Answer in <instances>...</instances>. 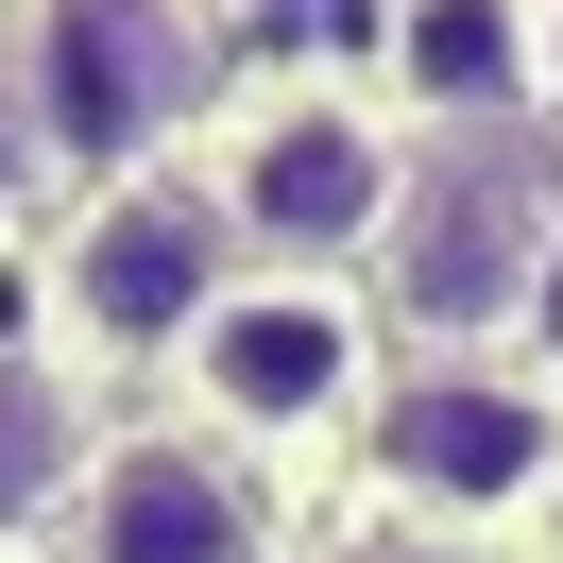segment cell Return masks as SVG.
I'll use <instances>...</instances> for the list:
<instances>
[{"label": "cell", "mask_w": 563, "mask_h": 563, "mask_svg": "<svg viewBox=\"0 0 563 563\" xmlns=\"http://www.w3.org/2000/svg\"><path fill=\"white\" fill-rule=\"evenodd\" d=\"M563 120H512V137H410L376 222V308L410 324L427 358H495V324L547 308V256H563V172H547Z\"/></svg>", "instance_id": "obj_1"}, {"label": "cell", "mask_w": 563, "mask_h": 563, "mask_svg": "<svg viewBox=\"0 0 563 563\" xmlns=\"http://www.w3.org/2000/svg\"><path fill=\"white\" fill-rule=\"evenodd\" d=\"M376 478L410 495V512H444V529L529 512V495L563 478V393L512 376V358H427V376L376 393Z\"/></svg>", "instance_id": "obj_6"}, {"label": "cell", "mask_w": 563, "mask_h": 563, "mask_svg": "<svg viewBox=\"0 0 563 563\" xmlns=\"http://www.w3.org/2000/svg\"><path fill=\"white\" fill-rule=\"evenodd\" d=\"M69 563H274V512L206 427H120V444H86Z\"/></svg>", "instance_id": "obj_7"}, {"label": "cell", "mask_w": 563, "mask_h": 563, "mask_svg": "<svg viewBox=\"0 0 563 563\" xmlns=\"http://www.w3.org/2000/svg\"><path fill=\"white\" fill-rule=\"evenodd\" d=\"M172 376L206 393L222 444H324V427L376 410V308H358L342 274H240L206 324H188Z\"/></svg>", "instance_id": "obj_5"}, {"label": "cell", "mask_w": 563, "mask_h": 563, "mask_svg": "<svg viewBox=\"0 0 563 563\" xmlns=\"http://www.w3.org/2000/svg\"><path fill=\"white\" fill-rule=\"evenodd\" d=\"M52 188H69V172H52V137H35V103H18V69H0V222H35Z\"/></svg>", "instance_id": "obj_10"}, {"label": "cell", "mask_w": 563, "mask_h": 563, "mask_svg": "<svg viewBox=\"0 0 563 563\" xmlns=\"http://www.w3.org/2000/svg\"><path fill=\"white\" fill-rule=\"evenodd\" d=\"M547 120H563V0H547Z\"/></svg>", "instance_id": "obj_11"}, {"label": "cell", "mask_w": 563, "mask_h": 563, "mask_svg": "<svg viewBox=\"0 0 563 563\" xmlns=\"http://www.w3.org/2000/svg\"><path fill=\"white\" fill-rule=\"evenodd\" d=\"M52 495H86V427H69V393H52L35 358H0V547L35 529Z\"/></svg>", "instance_id": "obj_9"}, {"label": "cell", "mask_w": 563, "mask_h": 563, "mask_svg": "<svg viewBox=\"0 0 563 563\" xmlns=\"http://www.w3.org/2000/svg\"><path fill=\"white\" fill-rule=\"evenodd\" d=\"M358 563H461V547H358Z\"/></svg>", "instance_id": "obj_12"}, {"label": "cell", "mask_w": 563, "mask_h": 563, "mask_svg": "<svg viewBox=\"0 0 563 563\" xmlns=\"http://www.w3.org/2000/svg\"><path fill=\"white\" fill-rule=\"evenodd\" d=\"M0 18H18L0 69L69 188H120L222 120V0H0Z\"/></svg>", "instance_id": "obj_3"}, {"label": "cell", "mask_w": 563, "mask_h": 563, "mask_svg": "<svg viewBox=\"0 0 563 563\" xmlns=\"http://www.w3.org/2000/svg\"><path fill=\"white\" fill-rule=\"evenodd\" d=\"M393 172H410V120L342 69H256L206 120V206L256 274H358L393 222Z\"/></svg>", "instance_id": "obj_2"}, {"label": "cell", "mask_w": 563, "mask_h": 563, "mask_svg": "<svg viewBox=\"0 0 563 563\" xmlns=\"http://www.w3.org/2000/svg\"><path fill=\"white\" fill-rule=\"evenodd\" d=\"M358 52H376V103L410 137H512V120H547V0H376Z\"/></svg>", "instance_id": "obj_8"}, {"label": "cell", "mask_w": 563, "mask_h": 563, "mask_svg": "<svg viewBox=\"0 0 563 563\" xmlns=\"http://www.w3.org/2000/svg\"><path fill=\"white\" fill-rule=\"evenodd\" d=\"M222 290H240V240H222L206 172L69 188V222H52V342L69 358H188Z\"/></svg>", "instance_id": "obj_4"}]
</instances>
